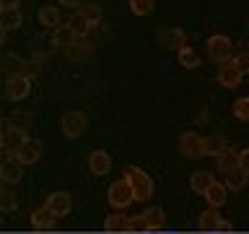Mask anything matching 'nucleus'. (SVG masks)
<instances>
[{"mask_svg": "<svg viewBox=\"0 0 249 234\" xmlns=\"http://www.w3.org/2000/svg\"><path fill=\"white\" fill-rule=\"evenodd\" d=\"M221 224H223V218H221V214H218V208H205L200 214V218H197V229L202 234L221 232Z\"/></svg>", "mask_w": 249, "mask_h": 234, "instance_id": "12", "label": "nucleus"}, {"mask_svg": "<svg viewBox=\"0 0 249 234\" xmlns=\"http://www.w3.org/2000/svg\"><path fill=\"white\" fill-rule=\"evenodd\" d=\"M81 13H83L91 23H99V21H101V11H99L96 5H83V8H81Z\"/></svg>", "mask_w": 249, "mask_h": 234, "instance_id": "32", "label": "nucleus"}, {"mask_svg": "<svg viewBox=\"0 0 249 234\" xmlns=\"http://www.w3.org/2000/svg\"><path fill=\"white\" fill-rule=\"evenodd\" d=\"M44 206L50 208L57 218H65L70 211H73V198H70V193H65V190H54V193L47 195Z\"/></svg>", "mask_w": 249, "mask_h": 234, "instance_id": "7", "label": "nucleus"}, {"mask_svg": "<svg viewBox=\"0 0 249 234\" xmlns=\"http://www.w3.org/2000/svg\"><path fill=\"white\" fill-rule=\"evenodd\" d=\"M247 29H249V21H247Z\"/></svg>", "mask_w": 249, "mask_h": 234, "instance_id": "37", "label": "nucleus"}, {"mask_svg": "<svg viewBox=\"0 0 249 234\" xmlns=\"http://www.w3.org/2000/svg\"><path fill=\"white\" fill-rule=\"evenodd\" d=\"M179 151L182 156L187 159H200V156H205V138L197 136V133L187 130L182 133V138H179Z\"/></svg>", "mask_w": 249, "mask_h": 234, "instance_id": "5", "label": "nucleus"}, {"mask_svg": "<svg viewBox=\"0 0 249 234\" xmlns=\"http://www.w3.org/2000/svg\"><path fill=\"white\" fill-rule=\"evenodd\" d=\"M23 177V164L16 159V156H5L3 164H0V179H3L5 185H13L18 182Z\"/></svg>", "mask_w": 249, "mask_h": 234, "instance_id": "10", "label": "nucleus"}, {"mask_svg": "<svg viewBox=\"0 0 249 234\" xmlns=\"http://www.w3.org/2000/svg\"><path fill=\"white\" fill-rule=\"evenodd\" d=\"M233 117L249 122V97H241V99L233 101Z\"/></svg>", "mask_w": 249, "mask_h": 234, "instance_id": "30", "label": "nucleus"}, {"mask_svg": "<svg viewBox=\"0 0 249 234\" xmlns=\"http://www.w3.org/2000/svg\"><path fill=\"white\" fill-rule=\"evenodd\" d=\"M54 226H57V216H54L47 206L31 211V229H36V232H52Z\"/></svg>", "mask_w": 249, "mask_h": 234, "instance_id": "11", "label": "nucleus"}, {"mask_svg": "<svg viewBox=\"0 0 249 234\" xmlns=\"http://www.w3.org/2000/svg\"><path fill=\"white\" fill-rule=\"evenodd\" d=\"M231 55V39L226 34H213L208 39V58L215 62H226Z\"/></svg>", "mask_w": 249, "mask_h": 234, "instance_id": "8", "label": "nucleus"}, {"mask_svg": "<svg viewBox=\"0 0 249 234\" xmlns=\"http://www.w3.org/2000/svg\"><path fill=\"white\" fill-rule=\"evenodd\" d=\"M140 216L145 218V224H148V229H151V232H159V229H163V224H166V216H163V211L159 206L145 208Z\"/></svg>", "mask_w": 249, "mask_h": 234, "instance_id": "21", "label": "nucleus"}, {"mask_svg": "<svg viewBox=\"0 0 249 234\" xmlns=\"http://www.w3.org/2000/svg\"><path fill=\"white\" fill-rule=\"evenodd\" d=\"M104 229L109 234H117V232H130V218L124 214H109L104 218Z\"/></svg>", "mask_w": 249, "mask_h": 234, "instance_id": "20", "label": "nucleus"}, {"mask_svg": "<svg viewBox=\"0 0 249 234\" xmlns=\"http://www.w3.org/2000/svg\"><path fill=\"white\" fill-rule=\"evenodd\" d=\"M236 159H239V169H244L247 175H249V148L239 151V154H236Z\"/></svg>", "mask_w": 249, "mask_h": 234, "instance_id": "34", "label": "nucleus"}, {"mask_svg": "<svg viewBox=\"0 0 249 234\" xmlns=\"http://www.w3.org/2000/svg\"><path fill=\"white\" fill-rule=\"evenodd\" d=\"M109 206L117 208V211H124L130 206V203H135V193H132V187L127 179H117V182L109 185Z\"/></svg>", "mask_w": 249, "mask_h": 234, "instance_id": "3", "label": "nucleus"}, {"mask_svg": "<svg viewBox=\"0 0 249 234\" xmlns=\"http://www.w3.org/2000/svg\"><path fill=\"white\" fill-rule=\"evenodd\" d=\"M60 5H68V8H78L81 0H60Z\"/></svg>", "mask_w": 249, "mask_h": 234, "instance_id": "36", "label": "nucleus"}, {"mask_svg": "<svg viewBox=\"0 0 249 234\" xmlns=\"http://www.w3.org/2000/svg\"><path fill=\"white\" fill-rule=\"evenodd\" d=\"M159 44L166 47V50H182V47H187V37L182 29H166V31H159Z\"/></svg>", "mask_w": 249, "mask_h": 234, "instance_id": "13", "label": "nucleus"}, {"mask_svg": "<svg viewBox=\"0 0 249 234\" xmlns=\"http://www.w3.org/2000/svg\"><path fill=\"white\" fill-rule=\"evenodd\" d=\"M177 60H179V65L187 68V70H195V68H200V55L192 50V47H182V50L177 52Z\"/></svg>", "mask_w": 249, "mask_h": 234, "instance_id": "24", "label": "nucleus"}, {"mask_svg": "<svg viewBox=\"0 0 249 234\" xmlns=\"http://www.w3.org/2000/svg\"><path fill=\"white\" fill-rule=\"evenodd\" d=\"M75 39H78V37L73 34V29H70L68 23H65V26L52 29V44H54V47H62V50H68L70 44H75Z\"/></svg>", "mask_w": 249, "mask_h": 234, "instance_id": "18", "label": "nucleus"}, {"mask_svg": "<svg viewBox=\"0 0 249 234\" xmlns=\"http://www.w3.org/2000/svg\"><path fill=\"white\" fill-rule=\"evenodd\" d=\"M16 159H18L23 167H29V164H36L42 159V143H39L36 138H29L26 143L21 146V151L16 154Z\"/></svg>", "mask_w": 249, "mask_h": 234, "instance_id": "15", "label": "nucleus"}, {"mask_svg": "<svg viewBox=\"0 0 249 234\" xmlns=\"http://www.w3.org/2000/svg\"><path fill=\"white\" fill-rule=\"evenodd\" d=\"M124 179L130 182L132 193H135V203H148L153 198V179L148 172H143L140 167H127L124 169Z\"/></svg>", "mask_w": 249, "mask_h": 234, "instance_id": "2", "label": "nucleus"}, {"mask_svg": "<svg viewBox=\"0 0 249 234\" xmlns=\"http://www.w3.org/2000/svg\"><path fill=\"white\" fill-rule=\"evenodd\" d=\"M86 125H89V120H86V115L78 112V109H70V112H65L60 120V128H62V136L65 138H78L86 130Z\"/></svg>", "mask_w": 249, "mask_h": 234, "instance_id": "6", "label": "nucleus"}, {"mask_svg": "<svg viewBox=\"0 0 249 234\" xmlns=\"http://www.w3.org/2000/svg\"><path fill=\"white\" fill-rule=\"evenodd\" d=\"M231 62H233V65H236V68L241 70V76L249 73V52H239V55H236V58H233Z\"/></svg>", "mask_w": 249, "mask_h": 234, "instance_id": "31", "label": "nucleus"}, {"mask_svg": "<svg viewBox=\"0 0 249 234\" xmlns=\"http://www.w3.org/2000/svg\"><path fill=\"white\" fill-rule=\"evenodd\" d=\"M215 167H218V172H231V169H236L239 167V159H236V154H231V151H226V154H221L215 159Z\"/></svg>", "mask_w": 249, "mask_h": 234, "instance_id": "28", "label": "nucleus"}, {"mask_svg": "<svg viewBox=\"0 0 249 234\" xmlns=\"http://www.w3.org/2000/svg\"><path fill=\"white\" fill-rule=\"evenodd\" d=\"M26 140H29V136H26V128H23V125H16L13 120L3 122V130H0V148L5 151V156H16Z\"/></svg>", "mask_w": 249, "mask_h": 234, "instance_id": "1", "label": "nucleus"}, {"mask_svg": "<svg viewBox=\"0 0 249 234\" xmlns=\"http://www.w3.org/2000/svg\"><path fill=\"white\" fill-rule=\"evenodd\" d=\"M60 8H54V5H44L42 11L36 13V21L42 23V26H47V29H57L60 26Z\"/></svg>", "mask_w": 249, "mask_h": 234, "instance_id": "19", "label": "nucleus"}, {"mask_svg": "<svg viewBox=\"0 0 249 234\" xmlns=\"http://www.w3.org/2000/svg\"><path fill=\"white\" fill-rule=\"evenodd\" d=\"M229 151V143H226V138L223 136H208L205 138V156H221Z\"/></svg>", "mask_w": 249, "mask_h": 234, "instance_id": "23", "label": "nucleus"}, {"mask_svg": "<svg viewBox=\"0 0 249 234\" xmlns=\"http://www.w3.org/2000/svg\"><path fill=\"white\" fill-rule=\"evenodd\" d=\"M247 179H249V175L244 169H231V172H226L223 175V185L229 187V193H239V190H244L247 187Z\"/></svg>", "mask_w": 249, "mask_h": 234, "instance_id": "17", "label": "nucleus"}, {"mask_svg": "<svg viewBox=\"0 0 249 234\" xmlns=\"http://www.w3.org/2000/svg\"><path fill=\"white\" fill-rule=\"evenodd\" d=\"M130 232H143V234H145V232H151V229H148L145 218L138 214V216H132V218H130Z\"/></svg>", "mask_w": 249, "mask_h": 234, "instance_id": "33", "label": "nucleus"}, {"mask_svg": "<svg viewBox=\"0 0 249 234\" xmlns=\"http://www.w3.org/2000/svg\"><path fill=\"white\" fill-rule=\"evenodd\" d=\"M16 208H18L16 193L11 190V187H3V190H0V211H3V214H13Z\"/></svg>", "mask_w": 249, "mask_h": 234, "instance_id": "27", "label": "nucleus"}, {"mask_svg": "<svg viewBox=\"0 0 249 234\" xmlns=\"http://www.w3.org/2000/svg\"><path fill=\"white\" fill-rule=\"evenodd\" d=\"M23 16L18 8H11V11H0V26H3V31H11L16 26H21Z\"/></svg>", "mask_w": 249, "mask_h": 234, "instance_id": "26", "label": "nucleus"}, {"mask_svg": "<svg viewBox=\"0 0 249 234\" xmlns=\"http://www.w3.org/2000/svg\"><path fill=\"white\" fill-rule=\"evenodd\" d=\"M130 11L140 19H145V16L153 13V0H130Z\"/></svg>", "mask_w": 249, "mask_h": 234, "instance_id": "29", "label": "nucleus"}, {"mask_svg": "<svg viewBox=\"0 0 249 234\" xmlns=\"http://www.w3.org/2000/svg\"><path fill=\"white\" fill-rule=\"evenodd\" d=\"M68 26L73 29V34H75V37H86V34H89V31H91V26H93V23H91L89 19H86V16H83L81 11H78L75 16H70Z\"/></svg>", "mask_w": 249, "mask_h": 234, "instance_id": "25", "label": "nucleus"}, {"mask_svg": "<svg viewBox=\"0 0 249 234\" xmlns=\"http://www.w3.org/2000/svg\"><path fill=\"white\" fill-rule=\"evenodd\" d=\"M202 198L208 200L210 208H221L223 203H226V198H229V187H226L223 182H218V179H213V185L205 190V195H202Z\"/></svg>", "mask_w": 249, "mask_h": 234, "instance_id": "16", "label": "nucleus"}, {"mask_svg": "<svg viewBox=\"0 0 249 234\" xmlns=\"http://www.w3.org/2000/svg\"><path fill=\"white\" fill-rule=\"evenodd\" d=\"M5 99L8 101H21V99H26L29 94H31V81H29V76H23V73H13V76H8L5 78Z\"/></svg>", "mask_w": 249, "mask_h": 234, "instance_id": "4", "label": "nucleus"}, {"mask_svg": "<svg viewBox=\"0 0 249 234\" xmlns=\"http://www.w3.org/2000/svg\"><path fill=\"white\" fill-rule=\"evenodd\" d=\"M213 185V175H210L208 169H200V172H195V175L190 177V187H192V193H200V195H205V190Z\"/></svg>", "mask_w": 249, "mask_h": 234, "instance_id": "22", "label": "nucleus"}, {"mask_svg": "<svg viewBox=\"0 0 249 234\" xmlns=\"http://www.w3.org/2000/svg\"><path fill=\"white\" fill-rule=\"evenodd\" d=\"M218 83L223 89H236L241 83V70L233 62H221V68H218Z\"/></svg>", "mask_w": 249, "mask_h": 234, "instance_id": "14", "label": "nucleus"}, {"mask_svg": "<svg viewBox=\"0 0 249 234\" xmlns=\"http://www.w3.org/2000/svg\"><path fill=\"white\" fill-rule=\"evenodd\" d=\"M21 0H0V11H11V8H18Z\"/></svg>", "mask_w": 249, "mask_h": 234, "instance_id": "35", "label": "nucleus"}, {"mask_svg": "<svg viewBox=\"0 0 249 234\" xmlns=\"http://www.w3.org/2000/svg\"><path fill=\"white\" fill-rule=\"evenodd\" d=\"M89 169H91V175H96V177L109 175V169H112V156H109L104 148H93L91 156H89Z\"/></svg>", "mask_w": 249, "mask_h": 234, "instance_id": "9", "label": "nucleus"}]
</instances>
